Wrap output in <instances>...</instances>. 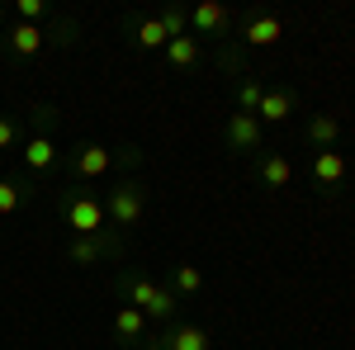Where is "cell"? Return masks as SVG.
Masks as SVG:
<instances>
[{
  "mask_svg": "<svg viewBox=\"0 0 355 350\" xmlns=\"http://www.w3.org/2000/svg\"><path fill=\"white\" fill-rule=\"evenodd\" d=\"M123 294H128V303H133L142 317H171L175 313V294L171 289H162V284H152V279H123Z\"/></svg>",
  "mask_w": 355,
  "mask_h": 350,
  "instance_id": "obj_1",
  "label": "cell"
},
{
  "mask_svg": "<svg viewBox=\"0 0 355 350\" xmlns=\"http://www.w3.org/2000/svg\"><path fill=\"white\" fill-rule=\"evenodd\" d=\"M142 213H147V194H142V185H119L105 199V218H114L119 227H133V222H142Z\"/></svg>",
  "mask_w": 355,
  "mask_h": 350,
  "instance_id": "obj_2",
  "label": "cell"
},
{
  "mask_svg": "<svg viewBox=\"0 0 355 350\" xmlns=\"http://www.w3.org/2000/svg\"><path fill=\"white\" fill-rule=\"evenodd\" d=\"M62 213H67L71 227H76V237H95V232L105 227V204H100V199H90V194L67 199V204H62Z\"/></svg>",
  "mask_w": 355,
  "mask_h": 350,
  "instance_id": "obj_3",
  "label": "cell"
},
{
  "mask_svg": "<svg viewBox=\"0 0 355 350\" xmlns=\"http://www.w3.org/2000/svg\"><path fill=\"white\" fill-rule=\"evenodd\" d=\"M110 170H114V152L100 147V142H85V147L71 152V175H81V180H100Z\"/></svg>",
  "mask_w": 355,
  "mask_h": 350,
  "instance_id": "obj_4",
  "label": "cell"
},
{
  "mask_svg": "<svg viewBox=\"0 0 355 350\" xmlns=\"http://www.w3.org/2000/svg\"><path fill=\"white\" fill-rule=\"evenodd\" d=\"M227 147L232 152H256L261 147V119L256 114H227Z\"/></svg>",
  "mask_w": 355,
  "mask_h": 350,
  "instance_id": "obj_5",
  "label": "cell"
},
{
  "mask_svg": "<svg viewBox=\"0 0 355 350\" xmlns=\"http://www.w3.org/2000/svg\"><path fill=\"white\" fill-rule=\"evenodd\" d=\"M119 251V242H105L100 232L95 237H71V246H67V256L76 261V265H95L100 256H114Z\"/></svg>",
  "mask_w": 355,
  "mask_h": 350,
  "instance_id": "obj_6",
  "label": "cell"
},
{
  "mask_svg": "<svg viewBox=\"0 0 355 350\" xmlns=\"http://www.w3.org/2000/svg\"><path fill=\"white\" fill-rule=\"evenodd\" d=\"M294 90H266L261 95V105H256V119H266V123H284L289 114H294Z\"/></svg>",
  "mask_w": 355,
  "mask_h": 350,
  "instance_id": "obj_7",
  "label": "cell"
},
{
  "mask_svg": "<svg viewBox=\"0 0 355 350\" xmlns=\"http://www.w3.org/2000/svg\"><path fill=\"white\" fill-rule=\"evenodd\" d=\"M242 38H246V43H256V48H270V43L284 38V24H279L275 15H251L246 28H242Z\"/></svg>",
  "mask_w": 355,
  "mask_h": 350,
  "instance_id": "obj_8",
  "label": "cell"
},
{
  "mask_svg": "<svg viewBox=\"0 0 355 350\" xmlns=\"http://www.w3.org/2000/svg\"><path fill=\"white\" fill-rule=\"evenodd\" d=\"M24 166L33 170V175H43V170H53V166H57V147H53V137H48V133L28 137V147H24Z\"/></svg>",
  "mask_w": 355,
  "mask_h": 350,
  "instance_id": "obj_9",
  "label": "cell"
},
{
  "mask_svg": "<svg viewBox=\"0 0 355 350\" xmlns=\"http://www.w3.org/2000/svg\"><path fill=\"white\" fill-rule=\"evenodd\" d=\"M190 28H199V33H223L227 28V10H223L218 0H204V5L190 10Z\"/></svg>",
  "mask_w": 355,
  "mask_h": 350,
  "instance_id": "obj_10",
  "label": "cell"
},
{
  "mask_svg": "<svg viewBox=\"0 0 355 350\" xmlns=\"http://www.w3.org/2000/svg\"><path fill=\"white\" fill-rule=\"evenodd\" d=\"M313 180H318V185H341V180H346V157H341L336 147H331V152H318Z\"/></svg>",
  "mask_w": 355,
  "mask_h": 350,
  "instance_id": "obj_11",
  "label": "cell"
},
{
  "mask_svg": "<svg viewBox=\"0 0 355 350\" xmlns=\"http://www.w3.org/2000/svg\"><path fill=\"white\" fill-rule=\"evenodd\" d=\"M336 137H341V123H336L331 114H313V123H308V142H313L318 152H331Z\"/></svg>",
  "mask_w": 355,
  "mask_h": 350,
  "instance_id": "obj_12",
  "label": "cell"
},
{
  "mask_svg": "<svg viewBox=\"0 0 355 350\" xmlns=\"http://www.w3.org/2000/svg\"><path fill=\"white\" fill-rule=\"evenodd\" d=\"M38 48H43V28L38 24H15L10 28V53L15 57H38Z\"/></svg>",
  "mask_w": 355,
  "mask_h": 350,
  "instance_id": "obj_13",
  "label": "cell"
},
{
  "mask_svg": "<svg viewBox=\"0 0 355 350\" xmlns=\"http://www.w3.org/2000/svg\"><path fill=\"white\" fill-rule=\"evenodd\" d=\"M256 175H261L270 189H289V180H294V166L284 161V157H261V161H256Z\"/></svg>",
  "mask_w": 355,
  "mask_h": 350,
  "instance_id": "obj_14",
  "label": "cell"
},
{
  "mask_svg": "<svg viewBox=\"0 0 355 350\" xmlns=\"http://www.w3.org/2000/svg\"><path fill=\"white\" fill-rule=\"evenodd\" d=\"M114 331H119L123 341H142V336H147V317L128 303V308H119V313H114Z\"/></svg>",
  "mask_w": 355,
  "mask_h": 350,
  "instance_id": "obj_15",
  "label": "cell"
},
{
  "mask_svg": "<svg viewBox=\"0 0 355 350\" xmlns=\"http://www.w3.org/2000/svg\"><path fill=\"white\" fill-rule=\"evenodd\" d=\"M166 350H209V331L204 326H175L166 336Z\"/></svg>",
  "mask_w": 355,
  "mask_h": 350,
  "instance_id": "obj_16",
  "label": "cell"
},
{
  "mask_svg": "<svg viewBox=\"0 0 355 350\" xmlns=\"http://www.w3.org/2000/svg\"><path fill=\"white\" fill-rule=\"evenodd\" d=\"M166 62H171V67H194V62H199V43H194L190 33H185V38H171V43H166Z\"/></svg>",
  "mask_w": 355,
  "mask_h": 350,
  "instance_id": "obj_17",
  "label": "cell"
},
{
  "mask_svg": "<svg viewBox=\"0 0 355 350\" xmlns=\"http://www.w3.org/2000/svg\"><path fill=\"white\" fill-rule=\"evenodd\" d=\"M133 33H137V48H147V53H157V48L171 43V38H166V28H162V19H142Z\"/></svg>",
  "mask_w": 355,
  "mask_h": 350,
  "instance_id": "obj_18",
  "label": "cell"
},
{
  "mask_svg": "<svg viewBox=\"0 0 355 350\" xmlns=\"http://www.w3.org/2000/svg\"><path fill=\"white\" fill-rule=\"evenodd\" d=\"M157 19H162L166 38H185V33H190V15H185V10H175V5H171V10H162Z\"/></svg>",
  "mask_w": 355,
  "mask_h": 350,
  "instance_id": "obj_19",
  "label": "cell"
},
{
  "mask_svg": "<svg viewBox=\"0 0 355 350\" xmlns=\"http://www.w3.org/2000/svg\"><path fill=\"white\" fill-rule=\"evenodd\" d=\"M175 289H180V294H199V289H204V274L194 265H175Z\"/></svg>",
  "mask_w": 355,
  "mask_h": 350,
  "instance_id": "obj_20",
  "label": "cell"
},
{
  "mask_svg": "<svg viewBox=\"0 0 355 350\" xmlns=\"http://www.w3.org/2000/svg\"><path fill=\"white\" fill-rule=\"evenodd\" d=\"M261 95H266V90H261L256 81H242V90H237V105H242V114H256Z\"/></svg>",
  "mask_w": 355,
  "mask_h": 350,
  "instance_id": "obj_21",
  "label": "cell"
},
{
  "mask_svg": "<svg viewBox=\"0 0 355 350\" xmlns=\"http://www.w3.org/2000/svg\"><path fill=\"white\" fill-rule=\"evenodd\" d=\"M48 15V5L43 0H19V24H38Z\"/></svg>",
  "mask_w": 355,
  "mask_h": 350,
  "instance_id": "obj_22",
  "label": "cell"
},
{
  "mask_svg": "<svg viewBox=\"0 0 355 350\" xmlns=\"http://www.w3.org/2000/svg\"><path fill=\"white\" fill-rule=\"evenodd\" d=\"M15 209H19V185L0 180V213H15Z\"/></svg>",
  "mask_w": 355,
  "mask_h": 350,
  "instance_id": "obj_23",
  "label": "cell"
},
{
  "mask_svg": "<svg viewBox=\"0 0 355 350\" xmlns=\"http://www.w3.org/2000/svg\"><path fill=\"white\" fill-rule=\"evenodd\" d=\"M15 137H19L15 119H0V152H5V147H15Z\"/></svg>",
  "mask_w": 355,
  "mask_h": 350,
  "instance_id": "obj_24",
  "label": "cell"
},
{
  "mask_svg": "<svg viewBox=\"0 0 355 350\" xmlns=\"http://www.w3.org/2000/svg\"><path fill=\"white\" fill-rule=\"evenodd\" d=\"M218 67H223V71H237V67H242V53H237V48H223V53H218Z\"/></svg>",
  "mask_w": 355,
  "mask_h": 350,
  "instance_id": "obj_25",
  "label": "cell"
},
{
  "mask_svg": "<svg viewBox=\"0 0 355 350\" xmlns=\"http://www.w3.org/2000/svg\"><path fill=\"white\" fill-rule=\"evenodd\" d=\"M0 28H5V5H0Z\"/></svg>",
  "mask_w": 355,
  "mask_h": 350,
  "instance_id": "obj_26",
  "label": "cell"
}]
</instances>
